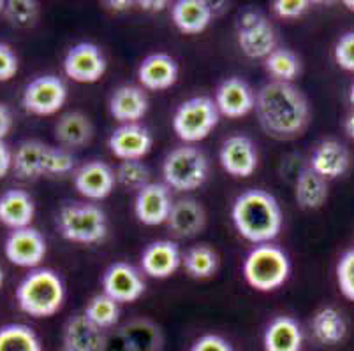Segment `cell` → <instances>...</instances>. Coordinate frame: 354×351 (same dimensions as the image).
<instances>
[{
  "mask_svg": "<svg viewBox=\"0 0 354 351\" xmlns=\"http://www.w3.org/2000/svg\"><path fill=\"white\" fill-rule=\"evenodd\" d=\"M256 116L261 128L279 141L295 139L310 123V104L292 83L268 81L256 93Z\"/></svg>",
  "mask_w": 354,
  "mask_h": 351,
  "instance_id": "1",
  "label": "cell"
},
{
  "mask_svg": "<svg viewBox=\"0 0 354 351\" xmlns=\"http://www.w3.org/2000/svg\"><path fill=\"white\" fill-rule=\"evenodd\" d=\"M234 228L252 244H268L282 230L284 214L272 193L254 188L240 193L231 208Z\"/></svg>",
  "mask_w": 354,
  "mask_h": 351,
  "instance_id": "2",
  "label": "cell"
},
{
  "mask_svg": "<svg viewBox=\"0 0 354 351\" xmlns=\"http://www.w3.org/2000/svg\"><path fill=\"white\" fill-rule=\"evenodd\" d=\"M16 302L32 318H50L66 302V285L59 272L37 267L32 269L16 288Z\"/></svg>",
  "mask_w": 354,
  "mask_h": 351,
  "instance_id": "3",
  "label": "cell"
},
{
  "mask_svg": "<svg viewBox=\"0 0 354 351\" xmlns=\"http://www.w3.org/2000/svg\"><path fill=\"white\" fill-rule=\"evenodd\" d=\"M291 274V260L282 248L275 244H259L249 251L243 260V278L257 292H273L281 288Z\"/></svg>",
  "mask_w": 354,
  "mask_h": 351,
  "instance_id": "4",
  "label": "cell"
},
{
  "mask_svg": "<svg viewBox=\"0 0 354 351\" xmlns=\"http://www.w3.org/2000/svg\"><path fill=\"white\" fill-rule=\"evenodd\" d=\"M208 176L210 160L192 144H183L171 150L162 162L164 185L175 192H194L207 183Z\"/></svg>",
  "mask_w": 354,
  "mask_h": 351,
  "instance_id": "5",
  "label": "cell"
},
{
  "mask_svg": "<svg viewBox=\"0 0 354 351\" xmlns=\"http://www.w3.org/2000/svg\"><path fill=\"white\" fill-rule=\"evenodd\" d=\"M57 228L69 243L97 244L108 236V218L99 205L90 202H73L60 208Z\"/></svg>",
  "mask_w": 354,
  "mask_h": 351,
  "instance_id": "6",
  "label": "cell"
},
{
  "mask_svg": "<svg viewBox=\"0 0 354 351\" xmlns=\"http://www.w3.org/2000/svg\"><path fill=\"white\" fill-rule=\"evenodd\" d=\"M218 112L214 99L207 95L191 97L176 108L173 114V130L185 144L207 139L218 125Z\"/></svg>",
  "mask_w": 354,
  "mask_h": 351,
  "instance_id": "7",
  "label": "cell"
},
{
  "mask_svg": "<svg viewBox=\"0 0 354 351\" xmlns=\"http://www.w3.org/2000/svg\"><path fill=\"white\" fill-rule=\"evenodd\" d=\"M164 334L150 318H133L108 334L106 351H162Z\"/></svg>",
  "mask_w": 354,
  "mask_h": 351,
  "instance_id": "8",
  "label": "cell"
},
{
  "mask_svg": "<svg viewBox=\"0 0 354 351\" xmlns=\"http://www.w3.org/2000/svg\"><path fill=\"white\" fill-rule=\"evenodd\" d=\"M67 85L62 77L55 74L34 77L24 90L21 106L28 114L51 116L57 114L67 102Z\"/></svg>",
  "mask_w": 354,
  "mask_h": 351,
  "instance_id": "9",
  "label": "cell"
},
{
  "mask_svg": "<svg viewBox=\"0 0 354 351\" xmlns=\"http://www.w3.org/2000/svg\"><path fill=\"white\" fill-rule=\"evenodd\" d=\"M236 39L241 53L249 58L265 60L272 51L277 50L275 28L265 16L256 11H245L240 16Z\"/></svg>",
  "mask_w": 354,
  "mask_h": 351,
  "instance_id": "10",
  "label": "cell"
},
{
  "mask_svg": "<svg viewBox=\"0 0 354 351\" xmlns=\"http://www.w3.org/2000/svg\"><path fill=\"white\" fill-rule=\"evenodd\" d=\"M106 69H108V63H106L104 53L101 48L92 43L74 44L64 58L66 76L74 83H82V85L101 81Z\"/></svg>",
  "mask_w": 354,
  "mask_h": 351,
  "instance_id": "11",
  "label": "cell"
},
{
  "mask_svg": "<svg viewBox=\"0 0 354 351\" xmlns=\"http://www.w3.org/2000/svg\"><path fill=\"white\" fill-rule=\"evenodd\" d=\"M46 239L37 228L25 227L11 230L6 237L4 255L12 265L37 269L46 257Z\"/></svg>",
  "mask_w": 354,
  "mask_h": 351,
  "instance_id": "12",
  "label": "cell"
},
{
  "mask_svg": "<svg viewBox=\"0 0 354 351\" xmlns=\"http://www.w3.org/2000/svg\"><path fill=\"white\" fill-rule=\"evenodd\" d=\"M101 285L102 294L117 301L118 304L136 302L147 290V283L140 270L127 262L111 263L102 274Z\"/></svg>",
  "mask_w": 354,
  "mask_h": 351,
  "instance_id": "13",
  "label": "cell"
},
{
  "mask_svg": "<svg viewBox=\"0 0 354 351\" xmlns=\"http://www.w3.org/2000/svg\"><path fill=\"white\" fill-rule=\"evenodd\" d=\"M218 162L224 172L233 178H250L259 166V153L250 137L234 134L221 144Z\"/></svg>",
  "mask_w": 354,
  "mask_h": 351,
  "instance_id": "14",
  "label": "cell"
},
{
  "mask_svg": "<svg viewBox=\"0 0 354 351\" xmlns=\"http://www.w3.org/2000/svg\"><path fill=\"white\" fill-rule=\"evenodd\" d=\"M74 188L88 201H104L113 193L117 178L115 170L101 160H90L73 172Z\"/></svg>",
  "mask_w": 354,
  "mask_h": 351,
  "instance_id": "15",
  "label": "cell"
},
{
  "mask_svg": "<svg viewBox=\"0 0 354 351\" xmlns=\"http://www.w3.org/2000/svg\"><path fill=\"white\" fill-rule=\"evenodd\" d=\"M108 148L122 162L143 160L153 148V137L147 127L140 123H125L115 128L108 139Z\"/></svg>",
  "mask_w": 354,
  "mask_h": 351,
  "instance_id": "16",
  "label": "cell"
},
{
  "mask_svg": "<svg viewBox=\"0 0 354 351\" xmlns=\"http://www.w3.org/2000/svg\"><path fill=\"white\" fill-rule=\"evenodd\" d=\"M215 106L218 112L231 120L243 118L256 109V93L252 86L241 77H227L215 92Z\"/></svg>",
  "mask_w": 354,
  "mask_h": 351,
  "instance_id": "17",
  "label": "cell"
},
{
  "mask_svg": "<svg viewBox=\"0 0 354 351\" xmlns=\"http://www.w3.org/2000/svg\"><path fill=\"white\" fill-rule=\"evenodd\" d=\"M171 192L164 183H150L136 193L134 214L138 221L147 227L166 223L173 208Z\"/></svg>",
  "mask_w": 354,
  "mask_h": 351,
  "instance_id": "18",
  "label": "cell"
},
{
  "mask_svg": "<svg viewBox=\"0 0 354 351\" xmlns=\"http://www.w3.org/2000/svg\"><path fill=\"white\" fill-rule=\"evenodd\" d=\"M182 251L175 241H153L141 253V269L153 279L171 278L182 265Z\"/></svg>",
  "mask_w": 354,
  "mask_h": 351,
  "instance_id": "19",
  "label": "cell"
},
{
  "mask_svg": "<svg viewBox=\"0 0 354 351\" xmlns=\"http://www.w3.org/2000/svg\"><path fill=\"white\" fill-rule=\"evenodd\" d=\"M308 167L326 181L342 178L351 167V151L337 139H324L314 148Z\"/></svg>",
  "mask_w": 354,
  "mask_h": 351,
  "instance_id": "20",
  "label": "cell"
},
{
  "mask_svg": "<svg viewBox=\"0 0 354 351\" xmlns=\"http://www.w3.org/2000/svg\"><path fill=\"white\" fill-rule=\"evenodd\" d=\"M180 67L173 57L166 53H152L141 60L138 67V81L141 88L150 92H164L178 81Z\"/></svg>",
  "mask_w": 354,
  "mask_h": 351,
  "instance_id": "21",
  "label": "cell"
},
{
  "mask_svg": "<svg viewBox=\"0 0 354 351\" xmlns=\"http://www.w3.org/2000/svg\"><path fill=\"white\" fill-rule=\"evenodd\" d=\"M166 225L178 239H192L207 227V211L196 199H178L173 202Z\"/></svg>",
  "mask_w": 354,
  "mask_h": 351,
  "instance_id": "22",
  "label": "cell"
},
{
  "mask_svg": "<svg viewBox=\"0 0 354 351\" xmlns=\"http://www.w3.org/2000/svg\"><path fill=\"white\" fill-rule=\"evenodd\" d=\"M150 102L147 92L136 85H122L109 97V114L120 125L138 123L147 116Z\"/></svg>",
  "mask_w": 354,
  "mask_h": 351,
  "instance_id": "23",
  "label": "cell"
},
{
  "mask_svg": "<svg viewBox=\"0 0 354 351\" xmlns=\"http://www.w3.org/2000/svg\"><path fill=\"white\" fill-rule=\"evenodd\" d=\"M108 334L83 313L74 314L64 327V346L73 351H106Z\"/></svg>",
  "mask_w": 354,
  "mask_h": 351,
  "instance_id": "24",
  "label": "cell"
},
{
  "mask_svg": "<svg viewBox=\"0 0 354 351\" xmlns=\"http://www.w3.org/2000/svg\"><path fill=\"white\" fill-rule=\"evenodd\" d=\"M35 217V204L30 193L11 188L0 195V223L11 230L32 227Z\"/></svg>",
  "mask_w": 354,
  "mask_h": 351,
  "instance_id": "25",
  "label": "cell"
},
{
  "mask_svg": "<svg viewBox=\"0 0 354 351\" xmlns=\"http://www.w3.org/2000/svg\"><path fill=\"white\" fill-rule=\"evenodd\" d=\"M214 8L205 0H178L171 8V21L182 34L196 35L207 30Z\"/></svg>",
  "mask_w": 354,
  "mask_h": 351,
  "instance_id": "26",
  "label": "cell"
},
{
  "mask_svg": "<svg viewBox=\"0 0 354 351\" xmlns=\"http://www.w3.org/2000/svg\"><path fill=\"white\" fill-rule=\"evenodd\" d=\"M265 351H301L304 330L291 317H277L268 323L263 336Z\"/></svg>",
  "mask_w": 354,
  "mask_h": 351,
  "instance_id": "27",
  "label": "cell"
},
{
  "mask_svg": "<svg viewBox=\"0 0 354 351\" xmlns=\"http://www.w3.org/2000/svg\"><path fill=\"white\" fill-rule=\"evenodd\" d=\"M55 137L62 148H83L94 137V125L86 114L80 111L66 112L55 123Z\"/></svg>",
  "mask_w": 354,
  "mask_h": 351,
  "instance_id": "28",
  "label": "cell"
},
{
  "mask_svg": "<svg viewBox=\"0 0 354 351\" xmlns=\"http://www.w3.org/2000/svg\"><path fill=\"white\" fill-rule=\"evenodd\" d=\"M310 330L314 339L323 346H337L347 334V323L344 314L333 305H324L310 320Z\"/></svg>",
  "mask_w": 354,
  "mask_h": 351,
  "instance_id": "29",
  "label": "cell"
},
{
  "mask_svg": "<svg viewBox=\"0 0 354 351\" xmlns=\"http://www.w3.org/2000/svg\"><path fill=\"white\" fill-rule=\"evenodd\" d=\"M330 190L328 181L315 174L310 167L298 174L295 183V201L305 211H315L321 209L328 201Z\"/></svg>",
  "mask_w": 354,
  "mask_h": 351,
  "instance_id": "30",
  "label": "cell"
},
{
  "mask_svg": "<svg viewBox=\"0 0 354 351\" xmlns=\"http://www.w3.org/2000/svg\"><path fill=\"white\" fill-rule=\"evenodd\" d=\"M50 144L41 141H24L12 157V170L21 179H37L44 176V163Z\"/></svg>",
  "mask_w": 354,
  "mask_h": 351,
  "instance_id": "31",
  "label": "cell"
},
{
  "mask_svg": "<svg viewBox=\"0 0 354 351\" xmlns=\"http://www.w3.org/2000/svg\"><path fill=\"white\" fill-rule=\"evenodd\" d=\"M182 265L191 278L208 279L217 272L218 255L208 244H196L183 255Z\"/></svg>",
  "mask_w": 354,
  "mask_h": 351,
  "instance_id": "32",
  "label": "cell"
},
{
  "mask_svg": "<svg viewBox=\"0 0 354 351\" xmlns=\"http://www.w3.org/2000/svg\"><path fill=\"white\" fill-rule=\"evenodd\" d=\"M0 351H43V344L28 325L8 323L0 327Z\"/></svg>",
  "mask_w": 354,
  "mask_h": 351,
  "instance_id": "33",
  "label": "cell"
},
{
  "mask_svg": "<svg viewBox=\"0 0 354 351\" xmlns=\"http://www.w3.org/2000/svg\"><path fill=\"white\" fill-rule=\"evenodd\" d=\"M263 62H265L266 72L273 77L272 81L292 83L301 72L300 58L288 48H277Z\"/></svg>",
  "mask_w": 354,
  "mask_h": 351,
  "instance_id": "34",
  "label": "cell"
},
{
  "mask_svg": "<svg viewBox=\"0 0 354 351\" xmlns=\"http://www.w3.org/2000/svg\"><path fill=\"white\" fill-rule=\"evenodd\" d=\"M83 314L95 327H99L106 332L109 328L117 327L118 320H120V304L111 297H108L106 294H97L86 302Z\"/></svg>",
  "mask_w": 354,
  "mask_h": 351,
  "instance_id": "35",
  "label": "cell"
},
{
  "mask_svg": "<svg viewBox=\"0 0 354 351\" xmlns=\"http://www.w3.org/2000/svg\"><path fill=\"white\" fill-rule=\"evenodd\" d=\"M150 176H152L150 169L143 160H127V162H122L115 170V178H117L118 185L136 193L152 183Z\"/></svg>",
  "mask_w": 354,
  "mask_h": 351,
  "instance_id": "36",
  "label": "cell"
},
{
  "mask_svg": "<svg viewBox=\"0 0 354 351\" xmlns=\"http://www.w3.org/2000/svg\"><path fill=\"white\" fill-rule=\"evenodd\" d=\"M74 170H76L74 169V157L67 148H48L44 176H66Z\"/></svg>",
  "mask_w": 354,
  "mask_h": 351,
  "instance_id": "37",
  "label": "cell"
},
{
  "mask_svg": "<svg viewBox=\"0 0 354 351\" xmlns=\"http://www.w3.org/2000/svg\"><path fill=\"white\" fill-rule=\"evenodd\" d=\"M37 12L39 8L35 2L30 0H11V2H6L4 16L8 18V21H11L16 27H28L35 21L37 18Z\"/></svg>",
  "mask_w": 354,
  "mask_h": 351,
  "instance_id": "38",
  "label": "cell"
},
{
  "mask_svg": "<svg viewBox=\"0 0 354 351\" xmlns=\"http://www.w3.org/2000/svg\"><path fill=\"white\" fill-rule=\"evenodd\" d=\"M337 283L344 297L354 302V248L346 251L337 263Z\"/></svg>",
  "mask_w": 354,
  "mask_h": 351,
  "instance_id": "39",
  "label": "cell"
},
{
  "mask_svg": "<svg viewBox=\"0 0 354 351\" xmlns=\"http://www.w3.org/2000/svg\"><path fill=\"white\" fill-rule=\"evenodd\" d=\"M333 57L340 69L354 72V30L340 35V39L335 44Z\"/></svg>",
  "mask_w": 354,
  "mask_h": 351,
  "instance_id": "40",
  "label": "cell"
},
{
  "mask_svg": "<svg viewBox=\"0 0 354 351\" xmlns=\"http://www.w3.org/2000/svg\"><path fill=\"white\" fill-rule=\"evenodd\" d=\"M310 9L308 0H277L273 2V11L279 18L295 19L304 16Z\"/></svg>",
  "mask_w": 354,
  "mask_h": 351,
  "instance_id": "41",
  "label": "cell"
},
{
  "mask_svg": "<svg viewBox=\"0 0 354 351\" xmlns=\"http://www.w3.org/2000/svg\"><path fill=\"white\" fill-rule=\"evenodd\" d=\"M20 69L18 57L9 44L0 43V83L11 81Z\"/></svg>",
  "mask_w": 354,
  "mask_h": 351,
  "instance_id": "42",
  "label": "cell"
},
{
  "mask_svg": "<svg viewBox=\"0 0 354 351\" xmlns=\"http://www.w3.org/2000/svg\"><path fill=\"white\" fill-rule=\"evenodd\" d=\"M189 351H234V348L231 346L230 341L217 334H205L192 343Z\"/></svg>",
  "mask_w": 354,
  "mask_h": 351,
  "instance_id": "43",
  "label": "cell"
},
{
  "mask_svg": "<svg viewBox=\"0 0 354 351\" xmlns=\"http://www.w3.org/2000/svg\"><path fill=\"white\" fill-rule=\"evenodd\" d=\"M12 151L6 141H0V179L8 176L9 170L12 169Z\"/></svg>",
  "mask_w": 354,
  "mask_h": 351,
  "instance_id": "44",
  "label": "cell"
},
{
  "mask_svg": "<svg viewBox=\"0 0 354 351\" xmlns=\"http://www.w3.org/2000/svg\"><path fill=\"white\" fill-rule=\"evenodd\" d=\"M12 130L11 109L6 104H0V141H4Z\"/></svg>",
  "mask_w": 354,
  "mask_h": 351,
  "instance_id": "45",
  "label": "cell"
},
{
  "mask_svg": "<svg viewBox=\"0 0 354 351\" xmlns=\"http://www.w3.org/2000/svg\"><path fill=\"white\" fill-rule=\"evenodd\" d=\"M141 9L143 11H150V12H159L162 11L164 8L167 6V2H156V0H143V2H140Z\"/></svg>",
  "mask_w": 354,
  "mask_h": 351,
  "instance_id": "46",
  "label": "cell"
},
{
  "mask_svg": "<svg viewBox=\"0 0 354 351\" xmlns=\"http://www.w3.org/2000/svg\"><path fill=\"white\" fill-rule=\"evenodd\" d=\"M344 132H346L351 141H354V109L346 116V120H344Z\"/></svg>",
  "mask_w": 354,
  "mask_h": 351,
  "instance_id": "47",
  "label": "cell"
},
{
  "mask_svg": "<svg viewBox=\"0 0 354 351\" xmlns=\"http://www.w3.org/2000/svg\"><path fill=\"white\" fill-rule=\"evenodd\" d=\"M344 6H346L351 12H354V0H344Z\"/></svg>",
  "mask_w": 354,
  "mask_h": 351,
  "instance_id": "48",
  "label": "cell"
},
{
  "mask_svg": "<svg viewBox=\"0 0 354 351\" xmlns=\"http://www.w3.org/2000/svg\"><path fill=\"white\" fill-rule=\"evenodd\" d=\"M349 102L354 106V83L351 85V90H349Z\"/></svg>",
  "mask_w": 354,
  "mask_h": 351,
  "instance_id": "49",
  "label": "cell"
},
{
  "mask_svg": "<svg viewBox=\"0 0 354 351\" xmlns=\"http://www.w3.org/2000/svg\"><path fill=\"white\" fill-rule=\"evenodd\" d=\"M4 270H2V267H0V288H2V285H4Z\"/></svg>",
  "mask_w": 354,
  "mask_h": 351,
  "instance_id": "50",
  "label": "cell"
},
{
  "mask_svg": "<svg viewBox=\"0 0 354 351\" xmlns=\"http://www.w3.org/2000/svg\"><path fill=\"white\" fill-rule=\"evenodd\" d=\"M4 9H6V2L4 0H0V12H4Z\"/></svg>",
  "mask_w": 354,
  "mask_h": 351,
  "instance_id": "51",
  "label": "cell"
},
{
  "mask_svg": "<svg viewBox=\"0 0 354 351\" xmlns=\"http://www.w3.org/2000/svg\"><path fill=\"white\" fill-rule=\"evenodd\" d=\"M59 351H73V350H69V348H67V346H64V344H62V348H60Z\"/></svg>",
  "mask_w": 354,
  "mask_h": 351,
  "instance_id": "52",
  "label": "cell"
}]
</instances>
